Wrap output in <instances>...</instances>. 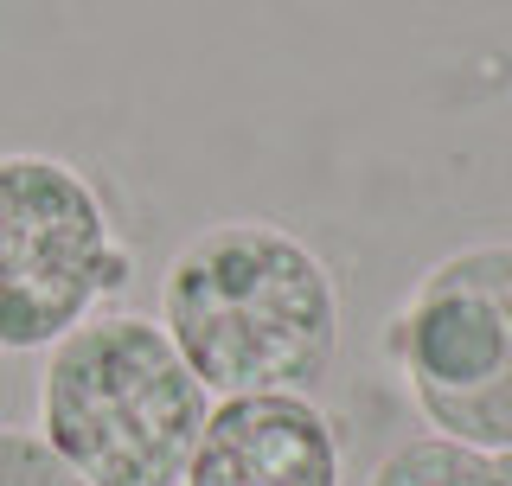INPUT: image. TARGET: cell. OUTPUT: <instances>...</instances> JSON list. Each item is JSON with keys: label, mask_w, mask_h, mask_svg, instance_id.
<instances>
[{"label": "cell", "mask_w": 512, "mask_h": 486, "mask_svg": "<svg viewBox=\"0 0 512 486\" xmlns=\"http://www.w3.org/2000/svg\"><path fill=\"white\" fill-rule=\"evenodd\" d=\"M212 416L160 320L90 314L45 352L39 435L90 486H180Z\"/></svg>", "instance_id": "7a4b0ae2"}, {"label": "cell", "mask_w": 512, "mask_h": 486, "mask_svg": "<svg viewBox=\"0 0 512 486\" xmlns=\"http://www.w3.org/2000/svg\"><path fill=\"white\" fill-rule=\"evenodd\" d=\"M372 486H512V455H487L468 442H410L378 467Z\"/></svg>", "instance_id": "8992f818"}, {"label": "cell", "mask_w": 512, "mask_h": 486, "mask_svg": "<svg viewBox=\"0 0 512 486\" xmlns=\"http://www.w3.org/2000/svg\"><path fill=\"white\" fill-rule=\"evenodd\" d=\"M180 486H340V442L295 391L224 397L205 416Z\"/></svg>", "instance_id": "5b68a950"}, {"label": "cell", "mask_w": 512, "mask_h": 486, "mask_svg": "<svg viewBox=\"0 0 512 486\" xmlns=\"http://www.w3.org/2000/svg\"><path fill=\"white\" fill-rule=\"evenodd\" d=\"M135 256L103 192L71 160L0 154V359L52 352L71 327L122 295Z\"/></svg>", "instance_id": "3957f363"}, {"label": "cell", "mask_w": 512, "mask_h": 486, "mask_svg": "<svg viewBox=\"0 0 512 486\" xmlns=\"http://www.w3.org/2000/svg\"><path fill=\"white\" fill-rule=\"evenodd\" d=\"M160 333L205 397H308L340 346V295L301 237L263 218L205 224L160 275Z\"/></svg>", "instance_id": "6da1fadb"}, {"label": "cell", "mask_w": 512, "mask_h": 486, "mask_svg": "<svg viewBox=\"0 0 512 486\" xmlns=\"http://www.w3.org/2000/svg\"><path fill=\"white\" fill-rule=\"evenodd\" d=\"M0 486H90V480H77L71 467L52 455V442H45L39 429L0 423Z\"/></svg>", "instance_id": "52a82bcc"}, {"label": "cell", "mask_w": 512, "mask_h": 486, "mask_svg": "<svg viewBox=\"0 0 512 486\" xmlns=\"http://www.w3.org/2000/svg\"><path fill=\"white\" fill-rule=\"evenodd\" d=\"M397 359L448 442L512 455V243H480L423 275Z\"/></svg>", "instance_id": "277c9868"}]
</instances>
